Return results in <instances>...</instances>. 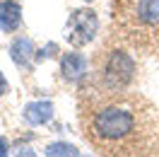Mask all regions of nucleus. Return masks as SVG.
Listing matches in <instances>:
<instances>
[{
	"label": "nucleus",
	"instance_id": "obj_1",
	"mask_svg": "<svg viewBox=\"0 0 159 157\" xmlns=\"http://www.w3.org/2000/svg\"><path fill=\"white\" fill-rule=\"evenodd\" d=\"M82 133L99 155H159V116L142 94L87 80L80 89Z\"/></svg>",
	"mask_w": 159,
	"mask_h": 157
},
{
	"label": "nucleus",
	"instance_id": "obj_2",
	"mask_svg": "<svg viewBox=\"0 0 159 157\" xmlns=\"http://www.w3.org/2000/svg\"><path fill=\"white\" fill-rule=\"evenodd\" d=\"M111 36L130 49L159 53V0H116Z\"/></svg>",
	"mask_w": 159,
	"mask_h": 157
},
{
	"label": "nucleus",
	"instance_id": "obj_3",
	"mask_svg": "<svg viewBox=\"0 0 159 157\" xmlns=\"http://www.w3.org/2000/svg\"><path fill=\"white\" fill-rule=\"evenodd\" d=\"M135 75H138L135 58L125 49L113 46V49H106L97 58V73L92 75V80L106 89H128Z\"/></svg>",
	"mask_w": 159,
	"mask_h": 157
},
{
	"label": "nucleus",
	"instance_id": "obj_4",
	"mask_svg": "<svg viewBox=\"0 0 159 157\" xmlns=\"http://www.w3.org/2000/svg\"><path fill=\"white\" fill-rule=\"evenodd\" d=\"M99 29V20L94 10H77L72 12L68 27H65V39L72 46H87L89 41H94Z\"/></svg>",
	"mask_w": 159,
	"mask_h": 157
},
{
	"label": "nucleus",
	"instance_id": "obj_5",
	"mask_svg": "<svg viewBox=\"0 0 159 157\" xmlns=\"http://www.w3.org/2000/svg\"><path fill=\"white\" fill-rule=\"evenodd\" d=\"M60 73L70 80V82H75L84 75V58L80 56V53H65L63 58H60Z\"/></svg>",
	"mask_w": 159,
	"mask_h": 157
},
{
	"label": "nucleus",
	"instance_id": "obj_6",
	"mask_svg": "<svg viewBox=\"0 0 159 157\" xmlns=\"http://www.w3.org/2000/svg\"><path fill=\"white\" fill-rule=\"evenodd\" d=\"M20 22H22V10H20L17 2L7 0V2L0 5V27L5 31H15L20 27Z\"/></svg>",
	"mask_w": 159,
	"mask_h": 157
},
{
	"label": "nucleus",
	"instance_id": "obj_7",
	"mask_svg": "<svg viewBox=\"0 0 159 157\" xmlns=\"http://www.w3.org/2000/svg\"><path fill=\"white\" fill-rule=\"evenodd\" d=\"M53 116V107H51L48 102H36V104H29L27 111H24V118L34 123V126H39V123H46L48 118Z\"/></svg>",
	"mask_w": 159,
	"mask_h": 157
},
{
	"label": "nucleus",
	"instance_id": "obj_8",
	"mask_svg": "<svg viewBox=\"0 0 159 157\" xmlns=\"http://www.w3.org/2000/svg\"><path fill=\"white\" fill-rule=\"evenodd\" d=\"M56 152H68V155H75V150L70 145H51L48 147V155H56Z\"/></svg>",
	"mask_w": 159,
	"mask_h": 157
},
{
	"label": "nucleus",
	"instance_id": "obj_9",
	"mask_svg": "<svg viewBox=\"0 0 159 157\" xmlns=\"http://www.w3.org/2000/svg\"><path fill=\"white\" fill-rule=\"evenodd\" d=\"M5 152H7V140L0 138V155H5Z\"/></svg>",
	"mask_w": 159,
	"mask_h": 157
},
{
	"label": "nucleus",
	"instance_id": "obj_10",
	"mask_svg": "<svg viewBox=\"0 0 159 157\" xmlns=\"http://www.w3.org/2000/svg\"><path fill=\"white\" fill-rule=\"evenodd\" d=\"M84 2H92V0H84Z\"/></svg>",
	"mask_w": 159,
	"mask_h": 157
},
{
	"label": "nucleus",
	"instance_id": "obj_11",
	"mask_svg": "<svg viewBox=\"0 0 159 157\" xmlns=\"http://www.w3.org/2000/svg\"><path fill=\"white\" fill-rule=\"evenodd\" d=\"M0 85H2V80H0Z\"/></svg>",
	"mask_w": 159,
	"mask_h": 157
}]
</instances>
